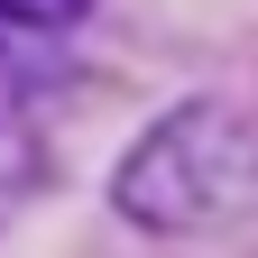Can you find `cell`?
Segmentation results:
<instances>
[{
    "label": "cell",
    "instance_id": "6da1fadb",
    "mask_svg": "<svg viewBox=\"0 0 258 258\" xmlns=\"http://www.w3.org/2000/svg\"><path fill=\"white\" fill-rule=\"evenodd\" d=\"M120 221L157 240H194L221 221L258 212V120L231 102H175L157 129H139L111 175Z\"/></svg>",
    "mask_w": 258,
    "mask_h": 258
},
{
    "label": "cell",
    "instance_id": "7a4b0ae2",
    "mask_svg": "<svg viewBox=\"0 0 258 258\" xmlns=\"http://www.w3.org/2000/svg\"><path fill=\"white\" fill-rule=\"evenodd\" d=\"M92 10V0H0V19H10V28H74Z\"/></svg>",
    "mask_w": 258,
    "mask_h": 258
}]
</instances>
